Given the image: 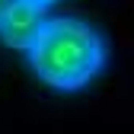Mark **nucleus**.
I'll list each match as a JSON object with an SVG mask.
<instances>
[{"instance_id":"f257e3e1","label":"nucleus","mask_w":134,"mask_h":134,"mask_svg":"<svg viewBox=\"0 0 134 134\" xmlns=\"http://www.w3.org/2000/svg\"><path fill=\"white\" fill-rule=\"evenodd\" d=\"M109 38L83 16H48L42 35L26 51L32 74L54 93H80L109 67Z\"/></svg>"},{"instance_id":"f03ea898","label":"nucleus","mask_w":134,"mask_h":134,"mask_svg":"<svg viewBox=\"0 0 134 134\" xmlns=\"http://www.w3.org/2000/svg\"><path fill=\"white\" fill-rule=\"evenodd\" d=\"M45 13L48 10L32 3V0H10L3 19H0V42L13 51H29L48 23Z\"/></svg>"},{"instance_id":"7ed1b4c3","label":"nucleus","mask_w":134,"mask_h":134,"mask_svg":"<svg viewBox=\"0 0 134 134\" xmlns=\"http://www.w3.org/2000/svg\"><path fill=\"white\" fill-rule=\"evenodd\" d=\"M32 3H38V7H45V10H51V7L58 3V0H32Z\"/></svg>"},{"instance_id":"20e7f679","label":"nucleus","mask_w":134,"mask_h":134,"mask_svg":"<svg viewBox=\"0 0 134 134\" xmlns=\"http://www.w3.org/2000/svg\"><path fill=\"white\" fill-rule=\"evenodd\" d=\"M7 7H10V0H0V19H3V13H7Z\"/></svg>"}]
</instances>
